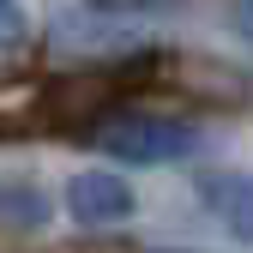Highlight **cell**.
I'll use <instances>...</instances> for the list:
<instances>
[{"label": "cell", "instance_id": "obj_1", "mask_svg": "<svg viewBox=\"0 0 253 253\" xmlns=\"http://www.w3.org/2000/svg\"><path fill=\"white\" fill-rule=\"evenodd\" d=\"M90 145L121 157V163L157 169V163H187V157L199 151V126L193 121H169V115L121 109V115H103L97 126H90Z\"/></svg>", "mask_w": 253, "mask_h": 253}, {"label": "cell", "instance_id": "obj_2", "mask_svg": "<svg viewBox=\"0 0 253 253\" xmlns=\"http://www.w3.org/2000/svg\"><path fill=\"white\" fill-rule=\"evenodd\" d=\"M133 187H126L115 169H79L67 181V211H73V223L84 229H103V223H121V217H133Z\"/></svg>", "mask_w": 253, "mask_h": 253}, {"label": "cell", "instance_id": "obj_3", "mask_svg": "<svg viewBox=\"0 0 253 253\" xmlns=\"http://www.w3.org/2000/svg\"><path fill=\"white\" fill-rule=\"evenodd\" d=\"M48 217V199L30 175H0V223L6 229H37Z\"/></svg>", "mask_w": 253, "mask_h": 253}, {"label": "cell", "instance_id": "obj_4", "mask_svg": "<svg viewBox=\"0 0 253 253\" xmlns=\"http://www.w3.org/2000/svg\"><path fill=\"white\" fill-rule=\"evenodd\" d=\"M205 199H211V211L229 223L235 241H253V181H211Z\"/></svg>", "mask_w": 253, "mask_h": 253}, {"label": "cell", "instance_id": "obj_5", "mask_svg": "<svg viewBox=\"0 0 253 253\" xmlns=\"http://www.w3.org/2000/svg\"><path fill=\"white\" fill-rule=\"evenodd\" d=\"M37 109H48L42 90H30V84H0V133H18Z\"/></svg>", "mask_w": 253, "mask_h": 253}, {"label": "cell", "instance_id": "obj_6", "mask_svg": "<svg viewBox=\"0 0 253 253\" xmlns=\"http://www.w3.org/2000/svg\"><path fill=\"white\" fill-rule=\"evenodd\" d=\"M24 37H30V18H24V6H18V0H0V54L24 48Z\"/></svg>", "mask_w": 253, "mask_h": 253}, {"label": "cell", "instance_id": "obj_7", "mask_svg": "<svg viewBox=\"0 0 253 253\" xmlns=\"http://www.w3.org/2000/svg\"><path fill=\"white\" fill-rule=\"evenodd\" d=\"M235 37L253 48V0H235Z\"/></svg>", "mask_w": 253, "mask_h": 253}]
</instances>
